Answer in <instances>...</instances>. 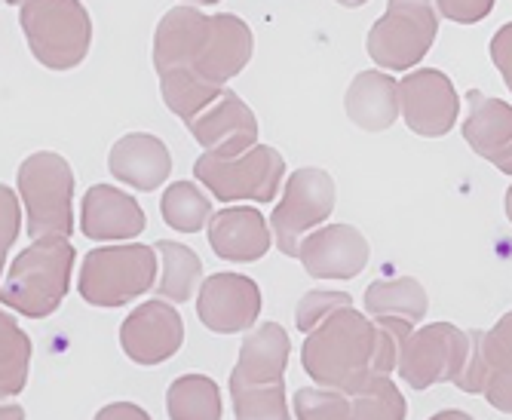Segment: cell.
<instances>
[{"label":"cell","instance_id":"obj_1","mask_svg":"<svg viewBox=\"0 0 512 420\" xmlns=\"http://www.w3.org/2000/svg\"><path fill=\"white\" fill-rule=\"evenodd\" d=\"M304 371L316 387L356 396L375 378V319L341 310L304 338Z\"/></svg>","mask_w":512,"mask_h":420},{"label":"cell","instance_id":"obj_2","mask_svg":"<svg viewBox=\"0 0 512 420\" xmlns=\"http://www.w3.org/2000/svg\"><path fill=\"white\" fill-rule=\"evenodd\" d=\"M71 270L74 246L68 240H37L7 267L0 301H4L7 310L31 319L50 316L68 295Z\"/></svg>","mask_w":512,"mask_h":420},{"label":"cell","instance_id":"obj_3","mask_svg":"<svg viewBox=\"0 0 512 420\" xmlns=\"http://www.w3.org/2000/svg\"><path fill=\"white\" fill-rule=\"evenodd\" d=\"M19 197L28 218V237L68 240L74 233V172L62 154L37 151L19 166Z\"/></svg>","mask_w":512,"mask_h":420},{"label":"cell","instance_id":"obj_4","mask_svg":"<svg viewBox=\"0 0 512 420\" xmlns=\"http://www.w3.org/2000/svg\"><path fill=\"white\" fill-rule=\"evenodd\" d=\"M80 298L92 307H123L157 289V246L117 243L92 249L77 276Z\"/></svg>","mask_w":512,"mask_h":420},{"label":"cell","instance_id":"obj_5","mask_svg":"<svg viewBox=\"0 0 512 420\" xmlns=\"http://www.w3.org/2000/svg\"><path fill=\"white\" fill-rule=\"evenodd\" d=\"M19 25L31 56L50 71H71L89 53L92 19L74 0H28L19 7Z\"/></svg>","mask_w":512,"mask_h":420},{"label":"cell","instance_id":"obj_6","mask_svg":"<svg viewBox=\"0 0 512 420\" xmlns=\"http://www.w3.org/2000/svg\"><path fill=\"white\" fill-rule=\"evenodd\" d=\"M283 172L286 160L270 145H258L240 157L200 154L194 163V178L221 203H270L283 184Z\"/></svg>","mask_w":512,"mask_h":420},{"label":"cell","instance_id":"obj_7","mask_svg":"<svg viewBox=\"0 0 512 420\" xmlns=\"http://www.w3.org/2000/svg\"><path fill=\"white\" fill-rule=\"evenodd\" d=\"M439 31V10L424 0H393L368 31V56L378 68L405 71L421 65Z\"/></svg>","mask_w":512,"mask_h":420},{"label":"cell","instance_id":"obj_8","mask_svg":"<svg viewBox=\"0 0 512 420\" xmlns=\"http://www.w3.org/2000/svg\"><path fill=\"white\" fill-rule=\"evenodd\" d=\"M335 209V181L325 169L307 166L289 175L283 200L276 203L270 215V230L273 243L279 252L298 258L304 237H310L313 230L325 227V218Z\"/></svg>","mask_w":512,"mask_h":420},{"label":"cell","instance_id":"obj_9","mask_svg":"<svg viewBox=\"0 0 512 420\" xmlns=\"http://www.w3.org/2000/svg\"><path fill=\"white\" fill-rule=\"evenodd\" d=\"M467 356L470 332L457 329L451 322H433L411 335L399 362V378L414 390L457 384L463 365H467Z\"/></svg>","mask_w":512,"mask_h":420},{"label":"cell","instance_id":"obj_10","mask_svg":"<svg viewBox=\"0 0 512 420\" xmlns=\"http://www.w3.org/2000/svg\"><path fill=\"white\" fill-rule=\"evenodd\" d=\"M402 120L424 138H442L454 129L460 114L457 89L448 74L436 68H414L399 80Z\"/></svg>","mask_w":512,"mask_h":420},{"label":"cell","instance_id":"obj_11","mask_svg":"<svg viewBox=\"0 0 512 420\" xmlns=\"http://www.w3.org/2000/svg\"><path fill=\"white\" fill-rule=\"evenodd\" d=\"M261 289L243 273H212L197 292V316L209 332L234 335L258 322Z\"/></svg>","mask_w":512,"mask_h":420},{"label":"cell","instance_id":"obj_12","mask_svg":"<svg viewBox=\"0 0 512 420\" xmlns=\"http://www.w3.org/2000/svg\"><path fill=\"white\" fill-rule=\"evenodd\" d=\"M249 59H252L249 25L234 13H215L209 16V28H206V37L200 43L191 71H178V74H194L203 83L224 89V83L234 80L249 65Z\"/></svg>","mask_w":512,"mask_h":420},{"label":"cell","instance_id":"obj_13","mask_svg":"<svg viewBox=\"0 0 512 420\" xmlns=\"http://www.w3.org/2000/svg\"><path fill=\"white\" fill-rule=\"evenodd\" d=\"M184 341V325L169 301H145L120 325V347L138 365H157L178 353Z\"/></svg>","mask_w":512,"mask_h":420},{"label":"cell","instance_id":"obj_14","mask_svg":"<svg viewBox=\"0 0 512 420\" xmlns=\"http://www.w3.org/2000/svg\"><path fill=\"white\" fill-rule=\"evenodd\" d=\"M188 129L197 138L203 154L212 157H240L258 148V120L252 108L234 92H224Z\"/></svg>","mask_w":512,"mask_h":420},{"label":"cell","instance_id":"obj_15","mask_svg":"<svg viewBox=\"0 0 512 420\" xmlns=\"http://www.w3.org/2000/svg\"><path fill=\"white\" fill-rule=\"evenodd\" d=\"M298 261L316 279H353L368 264V240L353 224H325L304 237Z\"/></svg>","mask_w":512,"mask_h":420},{"label":"cell","instance_id":"obj_16","mask_svg":"<svg viewBox=\"0 0 512 420\" xmlns=\"http://www.w3.org/2000/svg\"><path fill=\"white\" fill-rule=\"evenodd\" d=\"M80 230L86 240H135L145 230V209L132 194L111 184H92L80 203Z\"/></svg>","mask_w":512,"mask_h":420},{"label":"cell","instance_id":"obj_17","mask_svg":"<svg viewBox=\"0 0 512 420\" xmlns=\"http://www.w3.org/2000/svg\"><path fill=\"white\" fill-rule=\"evenodd\" d=\"M463 138L482 160L512 175V105L473 89L467 96Z\"/></svg>","mask_w":512,"mask_h":420},{"label":"cell","instance_id":"obj_18","mask_svg":"<svg viewBox=\"0 0 512 420\" xmlns=\"http://www.w3.org/2000/svg\"><path fill=\"white\" fill-rule=\"evenodd\" d=\"M273 243L270 221L252 206H227L209 221V246L221 261L249 264L267 255Z\"/></svg>","mask_w":512,"mask_h":420},{"label":"cell","instance_id":"obj_19","mask_svg":"<svg viewBox=\"0 0 512 420\" xmlns=\"http://www.w3.org/2000/svg\"><path fill=\"white\" fill-rule=\"evenodd\" d=\"M289 335L283 325L261 322L252 329L240 347L237 368L230 371V390L234 387H270L283 384L289 365Z\"/></svg>","mask_w":512,"mask_h":420},{"label":"cell","instance_id":"obj_20","mask_svg":"<svg viewBox=\"0 0 512 420\" xmlns=\"http://www.w3.org/2000/svg\"><path fill=\"white\" fill-rule=\"evenodd\" d=\"M108 169L117 181L132 191H157L169 178L172 157L169 148L151 132H129L114 142L108 154Z\"/></svg>","mask_w":512,"mask_h":420},{"label":"cell","instance_id":"obj_21","mask_svg":"<svg viewBox=\"0 0 512 420\" xmlns=\"http://www.w3.org/2000/svg\"><path fill=\"white\" fill-rule=\"evenodd\" d=\"M209 16L197 7H172L154 31V68L157 77L191 71L197 50L206 37Z\"/></svg>","mask_w":512,"mask_h":420},{"label":"cell","instance_id":"obj_22","mask_svg":"<svg viewBox=\"0 0 512 420\" xmlns=\"http://www.w3.org/2000/svg\"><path fill=\"white\" fill-rule=\"evenodd\" d=\"M347 117L365 132H384L402 117L399 80L381 68L362 71L350 80L344 96Z\"/></svg>","mask_w":512,"mask_h":420},{"label":"cell","instance_id":"obj_23","mask_svg":"<svg viewBox=\"0 0 512 420\" xmlns=\"http://www.w3.org/2000/svg\"><path fill=\"white\" fill-rule=\"evenodd\" d=\"M365 313L371 319H405V322H421L427 316V292L424 286L411 276H390L375 279L365 289Z\"/></svg>","mask_w":512,"mask_h":420},{"label":"cell","instance_id":"obj_24","mask_svg":"<svg viewBox=\"0 0 512 420\" xmlns=\"http://www.w3.org/2000/svg\"><path fill=\"white\" fill-rule=\"evenodd\" d=\"M157 255H160V283H157V295L160 301H172V304H184L203 283V264L197 258V252L184 243H169L160 240L157 243Z\"/></svg>","mask_w":512,"mask_h":420},{"label":"cell","instance_id":"obj_25","mask_svg":"<svg viewBox=\"0 0 512 420\" xmlns=\"http://www.w3.org/2000/svg\"><path fill=\"white\" fill-rule=\"evenodd\" d=\"M169 420H221V393L206 375L175 378L166 393Z\"/></svg>","mask_w":512,"mask_h":420},{"label":"cell","instance_id":"obj_26","mask_svg":"<svg viewBox=\"0 0 512 420\" xmlns=\"http://www.w3.org/2000/svg\"><path fill=\"white\" fill-rule=\"evenodd\" d=\"M160 212H163V221L178 233H197V230L209 227V221L215 215L212 200L206 197V191L197 181L169 184L160 200Z\"/></svg>","mask_w":512,"mask_h":420},{"label":"cell","instance_id":"obj_27","mask_svg":"<svg viewBox=\"0 0 512 420\" xmlns=\"http://www.w3.org/2000/svg\"><path fill=\"white\" fill-rule=\"evenodd\" d=\"M0 393L7 399L22 393L28 381V362H31V341L13 322V313L0 316Z\"/></svg>","mask_w":512,"mask_h":420},{"label":"cell","instance_id":"obj_28","mask_svg":"<svg viewBox=\"0 0 512 420\" xmlns=\"http://www.w3.org/2000/svg\"><path fill=\"white\" fill-rule=\"evenodd\" d=\"M353 420H405V396L390 378H371L350 399Z\"/></svg>","mask_w":512,"mask_h":420},{"label":"cell","instance_id":"obj_29","mask_svg":"<svg viewBox=\"0 0 512 420\" xmlns=\"http://www.w3.org/2000/svg\"><path fill=\"white\" fill-rule=\"evenodd\" d=\"M234 414L237 420H292L286 408L283 384L270 387H234Z\"/></svg>","mask_w":512,"mask_h":420},{"label":"cell","instance_id":"obj_30","mask_svg":"<svg viewBox=\"0 0 512 420\" xmlns=\"http://www.w3.org/2000/svg\"><path fill=\"white\" fill-rule=\"evenodd\" d=\"M295 414H298V420H353L350 396L335 393V390H322V387L298 390Z\"/></svg>","mask_w":512,"mask_h":420},{"label":"cell","instance_id":"obj_31","mask_svg":"<svg viewBox=\"0 0 512 420\" xmlns=\"http://www.w3.org/2000/svg\"><path fill=\"white\" fill-rule=\"evenodd\" d=\"M353 307V301H350V295L347 292H325V289H316V292H307L301 301H298V307H295V325L304 332V335H310V332H316L319 325L325 322V319H332L335 313H341V310H350Z\"/></svg>","mask_w":512,"mask_h":420},{"label":"cell","instance_id":"obj_32","mask_svg":"<svg viewBox=\"0 0 512 420\" xmlns=\"http://www.w3.org/2000/svg\"><path fill=\"white\" fill-rule=\"evenodd\" d=\"M491 371L494 368L485 353V332H470V356H467V365H463L454 387H460L463 393H485V387L491 381Z\"/></svg>","mask_w":512,"mask_h":420},{"label":"cell","instance_id":"obj_33","mask_svg":"<svg viewBox=\"0 0 512 420\" xmlns=\"http://www.w3.org/2000/svg\"><path fill=\"white\" fill-rule=\"evenodd\" d=\"M485 353L494 371L512 368V310L494 322V329L485 332Z\"/></svg>","mask_w":512,"mask_h":420},{"label":"cell","instance_id":"obj_34","mask_svg":"<svg viewBox=\"0 0 512 420\" xmlns=\"http://www.w3.org/2000/svg\"><path fill=\"white\" fill-rule=\"evenodd\" d=\"M491 0H439L436 10L439 16L451 19V22H460V25H473V22H482L488 13H491Z\"/></svg>","mask_w":512,"mask_h":420},{"label":"cell","instance_id":"obj_35","mask_svg":"<svg viewBox=\"0 0 512 420\" xmlns=\"http://www.w3.org/2000/svg\"><path fill=\"white\" fill-rule=\"evenodd\" d=\"M491 59H494V68L500 71L503 83L512 92V22H506L503 28L494 31V37H491Z\"/></svg>","mask_w":512,"mask_h":420},{"label":"cell","instance_id":"obj_36","mask_svg":"<svg viewBox=\"0 0 512 420\" xmlns=\"http://www.w3.org/2000/svg\"><path fill=\"white\" fill-rule=\"evenodd\" d=\"M0 203H4V233H0V246H4V258L10 255V246L16 243L19 237V221H22V212H19V203H16V194L13 188H0Z\"/></svg>","mask_w":512,"mask_h":420},{"label":"cell","instance_id":"obj_37","mask_svg":"<svg viewBox=\"0 0 512 420\" xmlns=\"http://www.w3.org/2000/svg\"><path fill=\"white\" fill-rule=\"evenodd\" d=\"M485 399H488L497 411L512 414V368L491 371V381H488V387H485Z\"/></svg>","mask_w":512,"mask_h":420},{"label":"cell","instance_id":"obj_38","mask_svg":"<svg viewBox=\"0 0 512 420\" xmlns=\"http://www.w3.org/2000/svg\"><path fill=\"white\" fill-rule=\"evenodd\" d=\"M96 420H151V417L145 408H138L132 402H111L96 414Z\"/></svg>","mask_w":512,"mask_h":420},{"label":"cell","instance_id":"obj_39","mask_svg":"<svg viewBox=\"0 0 512 420\" xmlns=\"http://www.w3.org/2000/svg\"><path fill=\"white\" fill-rule=\"evenodd\" d=\"M430 420H473L467 411H457V408H445V411H439V414H433Z\"/></svg>","mask_w":512,"mask_h":420},{"label":"cell","instance_id":"obj_40","mask_svg":"<svg viewBox=\"0 0 512 420\" xmlns=\"http://www.w3.org/2000/svg\"><path fill=\"white\" fill-rule=\"evenodd\" d=\"M4 420H22V408H16V405H4Z\"/></svg>","mask_w":512,"mask_h":420},{"label":"cell","instance_id":"obj_41","mask_svg":"<svg viewBox=\"0 0 512 420\" xmlns=\"http://www.w3.org/2000/svg\"><path fill=\"white\" fill-rule=\"evenodd\" d=\"M506 215H509V221H512V188L506 191Z\"/></svg>","mask_w":512,"mask_h":420}]
</instances>
